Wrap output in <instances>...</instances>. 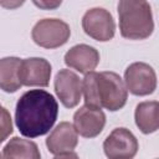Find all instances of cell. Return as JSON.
<instances>
[{"instance_id":"obj_1","label":"cell","mask_w":159,"mask_h":159,"mask_svg":"<svg viewBox=\"0 0 159 159\" xmlns=\"http://www.w3.org/2000/svg\"><path fill=\"white\" fill-rule=\"evenodd\" d=\"M57 114L58 103L51 93L43 89H30L16 103L15 123L24 137L36 138L50 132Z\"/></svg>"},{"instance_id":"obj_2","label":"cell","mask_w":159,"mask_h":159,"mask_svg":"<svg viewBox=\"0 0 159 159\" xmlns=\"http://www.w3.org/2000/svg\"><path fill=\"white\" fill-rule=\"evenodd\" d=\"M84 103L96 108H106L111 112L124 107L128 89L123 80L116 72H89L82 81Z\"/></svg>"},{"instance_id":"obj_3","label":"cell","mask_w":159,"mask_h":159,"mask_svg":"<svg viewBox=\"0 0 159 159\" xmlns=\"http://www.w3.org/2000/svg\"><path fill=\"white\" fill-rule=\"evenodd\" d=\"M120 35L129 40H144L154 30L152 7L148 1L122 0L118 2Z\"/></svg>"},{"instance_id":"obj_4","label":"cell","mask_w":159,"mask_h":159,"mask_svg":"<svg viewBox=\"0 0 159 159\" xmlns=\"http://www.w3.org/2000/svg\"><path fill=\"white\" fill-rule=\"evenodd\" d=\"M70 35V26L60 19H42L35 24L31 32L34 42L43 48H56L65 45Z\"/></svg>"},{"instance_id":"obj_5","label":"cell","mask_w":159,"mask_h":159,"mask_svg":"<svg viewBox=\"0 0 159 159\" xmlns=\"http://www.w3.org/2000/svg\"><path fill=\"white\" fill-rule=\"evenodd\" d=\"M82 29L93 40L106 42L113 39L116 24L112 14L103 7H93L82 17Z\"/></svg>"},{"instance_id":"obj_6","label":"cell","mask_w":159,"mask_h":159,"mask_svg":"<svg viewBox=\"0 0 159 159\" xmlns=\"http://www.w3.org/2000/svg\"><path fill=\"white\" fill-rule=\"evenodd\" d=\"M127 89L134 96H148L157 88V75L145 62H134L124 72Z\"/></svg>"},{"instance_id":"obj_7","label":"cell","mask_w":159,"mask_h":159,"mask_svg":"<svg viewBox=\"0 0 159 159\" xmlns=\"http://www.w3.org/2000/svg\"><path fill=\"white\" fill-rule=\"evenodd\" d=\"M139 144L134 134L127 128H116L103 142V150L108 159H133Z\"/></svg>"},{"instance_id":"obj_8","label":"cell","mask_w":159,"mask_h":159,"mask_svg":"<svg viewBox=\"0 0 159 159\" xmlns=\"http://www.w3.org/2000/svg\"><path fill=\"white\" fill-rule=\"evenodd\" d=\"M55 92L66 108H73L82 96V81L71 70H60L55 77Z\"/></svg>"},{"instance_id":"obj_9","label":"cell","mask_w":159,"mask_h":159,"mask_svg":"<svg viewBox=\"0 0 159 159\" xmlns=\"http://www.w3.org/2000/svg\"><path fill=\"white\" fill-rule=\"evenodd\" d=\"M106 114L101 108L84 104L73 114V125L77 133L84 138L97 137L104 128Z\"/></svg>"},{"instance_id":"obj_10","label":"cell","mask_w":159,"mask_h":159,"mask_svg":"<svg viewBox=\"0 0 159 159\" xmlns=\"http://www.w3.org/2000/svg\"><path fill=\"white\" fill-rule=\"evenodd\" d=\"M51 77V65L47 60L41 57L25 58L20 67V81L22 86H48Z\"/></svg>"},{"instance_id":"obj_11","label":"cell","mask_w":159,"mask_h":159,"mask_svg":"<svg viewBox=\"0 0 159 159\" xmlns=\"http://www.w3.org/2000/svg\"><path fill=\"white\" fill-rule=\"evenodd\" d=\"M65 63L80 73H89L93 72V70L98 66L99 63V53L98 51L84 43L76 45L71 47L66 55H65Z\"/></svg>"},{"instance_id":"obj_12","label":"cell","mask_w":159,"mask_h":159,"mask_svg":"<svg viewBox=\"0 0 159 159\" xmlns=\"http://www.w3.org/2000/svg\"><path fill=\"white\" fill-rule=\"evenodd\" d=\"M77 134L78 133L75 129L73 124H71L70 122H61L47 137L46 147L50 153L56 155L72 152L78 143Z\"/></svg>"},{"instance_id":"obj_13","label":"cell","mask_w":159,"mask_h":159,"mask_svg":"<svg viewBox=\"0 0 159 159\" xmlns=\"http://www.w3.org/2000/svg\"><path fill=\"white\" fill-rule=\"evenodd\" d=\"M22 60L17 57H4L0 60V87L7 93L16 92L21 86L20 67Z\"/></svg>"},{"instance_id":"obj_14","label":"cell","mask_w":159,"mask_h":159,"mask_svg":"<svg viewBox=\"0 0 159 159\" xmlns=\"http://www.w3.org/2000/svg\"><path fill=\"white\" fill-rule=\"evenodd\" d=\"M135 124L144 134L159 129V102H142L135 107Z\"/></svg>"},{"instance_id":"obj_15","label":"cell","mask_w":159,"mask_h":159,"mask_svg":"<svg viewBox=\"0 0 159 159\" xmlns=\"http://www.w3.org/2000/svg\"><path fill=\"white\" fill-rule=\"evenodd\" d=\"M2 159H41V154L32 140L14 137L4 147Z\"/></svg>"},{"instance_id":"obj_16","label":"cell","mask_w":159,"mask_h":159,"mask_svg":"<svg viewBox=\"0 0 159 159\" xmlns=\"http://www.w3.org/2000/svg\"><path fill=\"white\" fill-rule=\"evenodd\" d=\"M2 109V137H1V142H4L6 139V137L9 134L12 133V124H11V118L9 116V113L6 112L5 108Z\"/></svg>"},{"instance_id":"obj_17","label":"cell","mask_w":159,"mask_h":159,"mask_svg":"<svg viewBox=\"0 0 159 159\" xmlns=\"http://www.w3.org/2000/svg\"><path fill=\"white\" fill-rule=\"evenodd\" d=\"M35 5L40 6V7H43V9H52V7H56L58 5H61V1H56V2H46V1H34Z\"/></svg>"},{"instance_id":"obj_18","label":"cell","mask_w":159,"mask_h":159,"mask_svg":"<svg viewBox=\"0 0 159 159\" xmlns=\"http://www.w3.org/2000/svg\"><path fill=\"white\" fill-rule=\"evenodd\" d=\"M53 159H80V158L75 152H67V153H61L55 155Z\"/></svg>"}]
</instances>
